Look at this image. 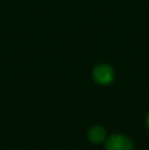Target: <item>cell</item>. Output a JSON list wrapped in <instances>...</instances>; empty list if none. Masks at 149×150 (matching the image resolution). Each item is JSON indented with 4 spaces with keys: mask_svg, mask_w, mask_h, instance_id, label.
<instances>
[{
    "mask_svg": "<svg viewBox=\"0 0 149 150\" xmlns=\"http://www.w3.org/2000/svg\"><path fill=\"white\" fill-rule=\"evenodd\" d=\"M132 142L121 135H115L109 138L106 144V150H132Z\"/></svg>",
    "mask_w": 149,
    "mask_h": 150,
    "instance_id": "cell-2",
    "label": "cell"
},
{
    "mask_svg": "<svg viewBox=\"0 0 149 150\" xmlns=\"http://www.w3.org/2000/svg\"><path fill=\"white\" fill-rule=\"evenodd\" d=\"M89 140L91 141L92 143H100L104 140L105 138V133H104V130L100 127H94L91 130L89 131Z\"/></svg>",
    "mask_w": 149,
    "mask_h": 150,
    "instance_id": "cell-3",
    "label": "cell"
},
{
    "mask_svg": "<svg viewBox=\"0 0 149 150\" xmlns=\"http://www.w3.org/2000/svg\"><path fill=\"white\" fill-rule=\"evenodd\" d=\"M93 77L95 81L100 85H108L113 80V71L109 65L100 64L96 67L93 71Z\"/></svg>",
    "mask_w": 149,
    "mask_h": 150,
    "instance_id": "cell-1",
    "label": "cell"
},
{
    "mask_svg": "<svg viewBox=\"0 0 149 150\" xmlns=\"http://www.w3.org/2000/svg\"><path fill=\"white\" fill-rule=\"evenodd\" d=\"M147 125H148V128H149V115H148V119H147Z\"/></svg>",
    "mask_w": 149,
    "mask_h": 150,
    "instance_id": "cell-4",
    "label": "cell"
}]
</instances>
